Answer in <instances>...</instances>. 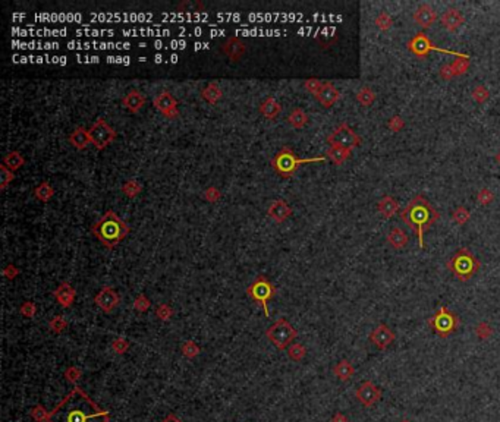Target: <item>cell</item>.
Listing matches in <instances>:
<instances>
[{
  "instance_id": "obj_50",
  "label": "cell",
  "mask_w": 500,
  "mask_h": 422,
  "mask_svg": "<svg viewBox=\"0 0 500 422\" xmlns=\"http://www.w3.org/2000/svg\"><path fill=\"white\" fill-rule=\"evenodd\" d=\"M112 349L113 352H116L117 355H123L128 349H129V342L123 337H117L112 342Z\"/></svg>"
},
{
  "instance_id": "obj_30",
  "label": "cell",
  "mask_w": 500,
  "mask_h": 422,
  "mask_svg": "<svg viewBox=\"0 0 500 422\" xmlns=\"http://www.w3.org/2000/svg\"><path fill=\"white\" fill-rule=\"evenodd\" d=\"M2 164H5L9 170L15 172V170H18V169H21L25 164V158L22 157V154L20 151H11V153H8L3 157V163Z\"/></svg>"
},
{
  "instance_id": "obj_53",
  "label": "cell",
  "mask_w": 500,
  "mask_h": 422,
  "mask_svg": "<svg viewBox=\"0 0 500 422\" xmlns=\"http://www.w3.org/2000/svg\"><path fill=\"white\" fill-rule=\"evenodd\" d=\"M65 375H66V378H68L71 383H77L78 380L81 378V375H82V371H81L78 366H71V368L66 369Z\"/></svg>"
},
{
  "instance_id": "obj_40",
  "label": "cell",
  "mask_w": 500,
  "mask_h": 422,
  "mask_svg": "<svg viewBox=\"0 0 500 422\" xmlns=\"http://www.w3.org/2000/svg\"><path fill=\"white\" fill-rule=\"evenodd\" d=\"M488 97H490V91H488V88L484 87V85H477V87L472 90V98H474V101H477L478 104H484V103L488 100Z\"/></svg>"
},
{
  "instance_id": "obj_9",
  "label": "cell",
  "mask_w": 500,
  "mask_h": 422,
  "mask_svg": "<svg viewBox=\"0 0 500 422\" xmlns=\"http://www.w3.org/2000/svg\"><path fill=\"white\" fill-rule=\"evenodd\" d=\"M247 293L252 301H255L257 304H260L263 307V311L266 314V317H270L269 308H267V302L276 295V288L271 285L267 277L264 276H258L255 279V282L251 285L250 288L247 289Z\"/></svg>"
},
{
  "instance_id": "obj_45",
  "label": "cell",
  "mask_w": 500,
  "mask_h": 422,
  "mask_svg": "<svg viewBox=\"0 0 500 422\" xmlns=\"http://www.w3.org/2000/svg\"><path fill=\"white\" fill-rule=\"evenodd\" d=\"M49 416H50V412H47L41 404H37L31 410V418L36 422H47L49 421Z\"/></svg>"
},
{
  "instance_id": "obj_8",
  "label": "cell",
  "mask_w": 500,
  "mask_h": 422,
  "mask_svg": "<svg viewBox=\"0 0 500 422\" xmlns=\"http://www.w3.org/2000/svg\"><path fill=\"white\" fill-rule=\"evenodd\" d=\"M266 336L273 345L276 346L279 350L286 349L298 336V331L289 324L288 320L279 318L273 326L267 328Z\"/></svg>"
},
{
  "instance_id": "obj_46",
  "label": "cell",
  "mask_w": 500,
  "mask_h": 422,
  "mask_svg": "<svg viewBox=\"0 0 500 422\" xmlns=\"http://www.w3.org/2000/svg\"><path fill=\"white\" fill-rule=\"evenodd\" d=\"M14 180V172L9 170L5 164H0V188L5 189Z\"/></svg>"
},
{
  "instance_id": "obj_56",
  "label": "cell",
  "mask_w": 500,
  "mask_h": 422,
  "mask_svg": "<svg viewBox=\"0 0 500 422\" xmlns=\"http://www.w3.org/2000/svg\"><path fill=\"white\" fill-rule=\"evenodd\" d=\"M161 422H182V419L181 418H178L176 415H169V416H166L164 419Z\"/></svg>"
},
{
  "instance_id": "obj_15",
  "label": "cell",
  "mask_w": 500,
  "mask_h": 422,
  "mask_svg": "<svg viewBox=\"0 0 500 422\" xmlns=\"http://www.w3.org/2000/svg\"><path fill=\"white\" fill-rule=\"evenodd\" d=\"M396 336L387 324H379L370 333V342L380 350H385L395 342Z\"/></svg>"
},
{
  "instance_id": "obj_55",
  "label": "cell",
  "mask_w": 500,
  "mask_h": 422,
  "mask_svg": "<svg viewBox=\"0 0 500 422\" xmlns=\"http://www.w3.org/2000/svg\"><path fill=\"white\" fill-rule=\"evenodd\" d=\"M330 422H348V416L344 415L342 412H338V413L333 415V418L330 419Z\"/></svg>"
},
{
  "instance_id": "obj_34",
  "label": "cell",
  "mask_w": 500,
  "mask_h": 422,
  "mask_svg": "<svg viewBox=\"0 0 500 422\" xmlns=\"http://www.w3.org/2000/svg\"><path fill=\"white\" fill-rule=\"evenodd\" d=\"M357 100L361 106L368 107L376 101V93L370 88V87H363L358 93H357Z\"/></svg>"
},
{
  "instance_id": "obj_37",
  "label": "cell",
  "mask_w": 500,
  "mask_h": 422,
  "mask_svg": "<svg viewBox=\"0 0 500 422\" xmlns=\"http://www.w3.org/2000/svg\"><path fill=\"white\" fill-rule=\"evenodd\" d=\"M288 355L292 361L299 362V361H302V359L305 358V355H307V349L301 345V343H293V345H290L288 347Z\"/></svg>"
},
{
  "instance_id": "obj_35",
  "label": "cell",
  "mask_w": 500,
  "mask_h": 422,
  "mask_svg": "<svg viewBox=\"0 0 500 422\" xmlns=\"http://www.w3.org/2000/svg\"><path fill=\"white\" fill-rule=\"evenodd\" d=\"M141 189H142L141 183H139L138 180H135V179H131V180H128V182H125V183L122 185V192H123V195L128 196V198H135V196H138L139 192H141Z\"/></svg>"
},
{
  "instance_id": "obj_21",
  "label": "cell",
  "mask_w": 500,
  "mask_h": 422,
  "mask_svg": "<svg viewBox=\"0 0 500 422\" xmlns=\"http://www.w3.org/2000/svg\"><path fill=\"white\" fill-rule=\"evenodd\" d=\"M440 20H442V25L449 33H453V31L459 30L462 25L465 24V18H463V15L461 14V11L455 9V8L447 9L443 14Z\"/></svg>"
},
{
  "instance_id": "obj_10",
  "label": "cell",
  "mask_w": 500,
  "mask_h": 422,
  "mask_svg": "<svg viewBox=\"0 0 500 422\" xmlns=\"http://www.w3.org/2000/svg\"><path fill=\"white\" fill-rule=\"evenodd\" d=\"M327 142L330 144V147H342L352 151L361 144V138L358 134H355V131L348 123L344 122L327 136Z\"/></svg>"
},
{
  "instance_id": "obj_51",
  "label": "cell",
  "mask_w": 500,
  "mask_h": 422,
  "mask_svg": "<svg viewBox=\"0 0 500 422\" xmlns=\"http://www.w3.org/2000/svg\"><path fill=\"white\" fill-rule=\"evenodd\" d=\"M20 312L21 315H24L25 318H33V317L36 315V312H37V307H36L34 302L27 301V302H24V304L21 305Z\"/></svg>"
},
{
  "instance_id": "obj_11",
  "label": "cell",
  "mask_w": 500,
  "mask_h": 422,
  "mask_svg": "<svg viewBox=\"0 0 500 422\" xmlns=\"http://www.w3.org/2000/svg\"><path fill=\"white\" fill-rule=\"evenodd\" d=\"M88 134L91 138V144L97 150H104L115 141L116 138V131L103 117L97 119L94 125L88 129Z\"/></svg>"
},
{
  "instance_id": "obj_39",
  "label": "cell",
  "mask_w": 500,
  "mask_h": 422,
  "mask_svg": "<svg viewBox=\"0 0 500 422\" xmlns=\"http://www.w3.org/2000/svg\"><path fill=\"white\" fill-rule=\"evenodd\" d=\"M374 24H376V27H377L379 30L387 31V30H390V27L393 25V20L390 18V15H389L387 12H382V14L377 15V18L374 21Z\"/></svg>"
},
{
  "instance_id": "obj_22",
  "label": "cell",
  "mask_w": 500,
  "mask_h": 422,
  "mask_svg": "<svg viewBox=\"0 0 500 422\" xmlns=\"http://www.w3.org/2000/svg\"><path fill=\"white\" fill-rule=\"evenodd\" d=\"M55 295V299L59 302V305L62 308H69L74 301H75V296H77V292L75 289L72 288L68 282H62L59 285V288L53 292Z\"/></svg>"
},
{
  "instance_id": "obj_24",
  "label": "cell",
  "mask_w": 500,
  "mask_h": 422,
  "mask_svg": "<svg viewBox=\"0 0 500 422\" xmlns=\"http://www.w3.org/2000/svg\"><path fill=\"white\" fill-rule=\"evenodd\" d=\"M377 211H379V214L382 217L390 219V217H393L399 211V202L393 196L385 195V196H382V199L377 204Z\"/></svg>"
},
{
  "instance_id": "obj_4",
  "label": "cell",
  "mask_w": 500,
  "mask_h": 422,
  "mask_svg": "<svg viewBox=\"0 0 500 422\" xmlns=\"http://www.w3.org/2000/svg\"><path fill=\"white\" fill-rule=\"evenodd\" d=\"M446 267L458 280L468 282L478 273L480 261L468 248H461L447 260Z\"/></svg>"
},
{
  "instance_id": "obj_14",
  "label": "cell",
  "mask_w": 500,
  "mask_h": 422,
  "mask_svg": "<svg viewBox=\"0 0 500 422\" xmlns=\"http://www.w3.org/2000/svg\"><path fill=\"white\" fill-rule=\"evenodd\" d=\"M94 302H96L97 307L100 308L103 312L110 314V312L119 305V302H120V296H119V293H117L113 288H110V286H104V288H101V290L96 295Z\"/></svg>"
},
{
  "instance_id": "obj_23",
  "label": "cell",
  "mask_w": 500,
  "mask_h": 422,
  "mask_svg": "<svg viewBox=\"0 0 500 422\" xmlns=\"http://www.w3.org/2000/svg\"><path fill=\"white\" fill-rule=\"evenodd\" d=\"M315 98L320 101V104L323 107H331L339 98H341V91L331 84V82H324L323 84V88L320 90V93L315 96Z\"/></svg>"
},
{
  "instance_id": "obj_42",
  "label": "cell",
  "mask_w": 500,
  "mask_h": 422,
  "mask_svg": "<svg viewBox=\"0 0 500 422\" xmlns=\"http://www.w3.org/2000/svg\"><path fill=\"white\" fill-rule=\"evenodd\" d=\"M477 201L480 202L482 207H487V205H490L494 201V193L491 192V189H488V188H482L477 193Z\"/></svg>"
},
{
  "instance_id": "obj_16",
  "label": "cell",
  "mask_w": 500,
  "mask_h": 422,
  "mask_svg": "<svg viewBox=\"0 0 500 422\" xmlns=\"http://www.w3.org/2000/svg\"><path fill=\"white\" fill-rule=\"evenodd\" d=\"M222 52L231 59L232 62H239L247 53V46L239 37H229L222 46Z\"/></svg>"
},
{
  "instance_id": "obj_36",
  "label": "cell",
  "mask_w": 500,
  "mask_h": 422,
  "mask_svg": "<svg viewBox=\"0 0 500 422\" xmlns=\"http://www.w3.org/2000/svg\"><path fill=\"white\" fill-rule=\"evenodd\" d=\"M452 219L455 220L456 225L463 226V225H466V223L469 222V219H471V213H469V210H468L466 207L459 205V207H456V208L453 210V213H452Z\"/></svg>"
},
{
  "instance_id": "obj_17",
  "label": "cell",
  "mask_w": 500,
  "mask_h": 422,
  "mask_svg": "<svg viewBox=\"0 0 500 422\" xmlns=\"http://www.w3.org/2000/svg\"><path fill=\"white\" fill-rule=\"evenodd\" d=\"M469 69V56L468 58H459L453 60L452 63L444 65L440 69V77L443 79H452L455 77H461Z\"/></svg>"
},
{
  "instance_id": "obj_47",
  "label": "cell",
  "mask_w": 500,
  "mask_h": 422,
  "mask_svg": "<svg viewBox=\"0 0 500 422\" xmlns=\"http://www.w3.org/2000/svg\"><path fill=\"white\" fill-rule=\"evenodd\" d=\"M150 305H151V302L148 301V298H147L144 293L138 295V296L134 299V309L135 311H138V312H145V311H148Z\"/></svg>"
},
{
  "instance_id": "obj_26",
  "label": "cell",
  "mask_w": 500,
  "mask_h": 422,
  "mask_svg": "<svg viewBox=\"0 0 500 422\" xmlns=\"http://www.w3.org/2000/svg\"><path fill=\"white\" fill-rule=\"evenodd\" d=\"M69 142L77 148V150H85L91 144V138L87 129L84 128H77L72 134L69 135Z\"/></svg>"
},
{
  "instance_id": "obj_29",
  "label": "cell",
  "mask_w": 500,
  "mask_h": 422,
  "mask_svg": "<svg viewBox=\"0 0 500 422\" xmlns=\"http://www.w3.org/2000/svg\"><path fill=\"white\" fill-rule=\"evenodd\" d=\"M222 96H223V93H222L220 87H219L216 82L207 84V85L201 90V97H203L209 104H212V106L217 104V101L222 98Z\"/></svg>"
},
{
  "instance_id": "obj_38",
  "label": "cell",
  "mask_w": 500,
  "mask_h": 422,
  "mask_svg": "<svg viewBox=\"0 0 500 422\" xmlns=\"http://www.w3.org/2000/svg\"><path fill=\"white\" fill-rule=\"evenodd\" d=\"M475 336L478 337V339H481V340H487V339H490L491 336H493V326L490 324V323H487V321H481V323H478L477 326H475Z\"/></svg>"
},
{
  "instance_id": "obj_3",
  "label": "cell",
  "mask_w": 500,
  "mask_h": 422,
  "mask_svg": "<svg viewBox=\"0 0 500 422\" xmlns=\"http://www.w3.org/2000/svg\"><path fill=\"white\" fill-rule=\"evenodd\" d=\"M91 231L104 247L113 250L119 242L126 238L129 228L115 211L109 210L100 220H97Z\"/></svg>"
},
{
  "instance_id": "obj_31",
  "label": "cell",
  "mask_w": 500,
  "mask_h": 422,
  "mask_svg": "<svg viewBox=\"0 0 500 422\" xmlns=\"http://www.w3.org/2000/svg\"><path fill=\"white\" fill-rule=\"evenodd\" d=\"M349 157H351V151L342 147H330L327 150V158H330L331 163H335L336 166L344 164Z\"/></svg>"
},
{
  "instance_id": "obj_25",
  "label": "cell",
  "mask_w": 500,
  "mask_h": 422,
  "mask_svg": "<svg viewBox=\"0 0 500 422\" xmlns=\"http://www.w3.org/2000/svg\"><path fill=\"white\" fill-rule=\"evenodd\" d=\"M258 110H260L261 115L264 116V117H267V119H276L279 116V113L282 112V106H280V103H277V100L274 97L269 96L261 101Z\"/></svg>"
},
{
  "instance_id": "obj_6",
  "label": "cell",
  "mask_w": 500,
  "mask_h": 422,
  "mask_svg": "<svg viewBox=\"0 0 500 422\" xmlns=\"http://www.w3.org/2000/svg\"><path fill=\"white\" fill-rule=\"evenodd\" d=\"M427 324L431 327V330L437 336H440L442 339H446L458 330L459 317L455 312L449 311L444 305H442L433 317H430L427 320Z\"/></svg>"
},
{
  "instance_id": "obj_48",
  "label": "cell",
  "mask_w": 500,
  "mask_h": 422,
  "mask_svg": "<svg viewBox=\"0 0 500 422\" xmlns=\"http://www.w3.org/2000/svg\"><path fill=\"white\" fill-rule=\"evenodd\" d=\"M155 315H157L158 320H161V321H168V320H171V317L174 315V309L169 307L168 304H160V305L157 307V309H155Z\"/></svg>"
},
{
  "instance_id": "obj_27",
  "label": "cell",
  "mask_w": 500,
  "mask_h": 422,
  "mask_svg": "<svg viewBox=\"0 0 500 422\" xmlns=\"http://www.w3.org/2000/svg\"><path fill=\"white\" fill-rule=\"evenodd\" d=\"M387 242H389V245L392 248L402 250V248H405L408 245L409 238H408V235L401 228H393L392 231L389 232V235H387Z\"/></svg>"
},
{
  "instance_id": "obj_7",
  "label": "cell",
  "mask_w": 500,
  "mask_h": 422,
  "mask_svg": "<svg viewBox=\"0 0 500 422\" xmlns=\"http://www.w3.org/2000/svg\"><path fill=\"white\" fill-rule=\"evenodd\" d=\"M408 50L415 55L417 58H425L428 56L431 52H440V53H444V55H452V56H456V58H468V55L465 53H461V52H455V50H447V49H442V47H437L436 44H433V41L428 39L424 33H417L412 39L408 41L406 44Z\"/></svg>"
},
{
  "instance_id": "obj_5",
  "label": "cell",
  "mask_w": 500,
  "mask_h": 422,
  "mask_svg": "<svg viewBox=\"0 0 500 422\" xmlns=\"http://www.w3.org/2000/svg\"><path fill=\"white\" fill-rule=\"evenodd\" d=\"M324 160H326L324 155L312 157V158H299V157H296V154L293 153L289 147H283L279 153L273 157L271 166H273V169L276 170L277 174H280L285 179H289L299 169V166L307 164V163L324 161Z\"/></svg>"
},
{
  "instance_id": "obj_1",
  "label": "cell",
  "mask_w": 500,
  "mask_h": 422,
  "mask_svg": "<svg viewBox=\"0 0 500 422\" xmlns=\"http://www.w3.org/2000/svg\"><path fill=\"white\" fill-rule=\"evenodd\" d=\"M110 415L93 402L81 387L75 385L68 396L50 412L47 422H109Z\"/></svg>"
},
{
  "instance_id": "obj_18",
  "label": "cell",
  "mask_w": 500,
  "mask_h": 422,
  "mask_svg": "<svg viewBox=\"0 0 500 422\" xmlns=\"http://www.w3.org/2000/svg\"><path fill=\"white\" fill-rule=\"evenodd\" d=\"M267 214L276 223H283L292 216V208L289 207L288 202L285 199H274L270 204Z\"/></svg>"
},
{
  "instance_id": "obj_33",
  "label": "cell",
  "mask_w": 500,
  "mask_h": 422,
  "mask_svg": "<svg viewBox=\"0 0 500 422\" xmlns=\"http://www.w3.org/2000/svg\"><path fill=\"white\" fill-rule=\"evenodd\" d=\"M34 195H36V198L40 199V201L47 202L55 195V189H53V186L49 182H41L39 186L34 189Z\"/></svg>"
},
{
  "instance_id": "obj_54",
  "label": "cell",
  "mask_w": 500,
  "mask_h": 422,
  "mask_svg": "<svg viewBox=\"0 0 500 422\" xmlns=\"http://www.w3.org/2000/svg\"><path fill=\"white\" fill-rule=\"evenodd\" d=\"M18 274H20V270L17 269V266H14V264L6 266L5 270H3V276H5L6 279H9V280H14Z\"/></svg>"
},
{
  "instance_id": "obj_44",
  "label": "cell",
  "mask_w": 500,
  "mask_h": 422,
  "mask_svg": "<svg viewBox=\"0 0 500 422\" xmlns=\"http://www.w3.org/2000/svg\"><path fill=\"white\" fill-rule=\"evenodd\" d=\"M66 326H68V321H66L62 315H56V317H53V318L49 321L50 330H52L53 333H56V334L62 333V331L66 328Z\"/></svg>"
},
{
  "instance_id": "obj_57",
  "label": "cell",
  "mask_w": 500,
  "mask_h": 422,
  "mask_svg": "<svg viewBox=\"0 0 500 422\" xmlns=\"http://www.w3.org/2000/svg\"><path fill=\"white\" fill-rule=\"evenodd\" d=\"M496 161H497V163L500 164V150H499V153L496 154Z\"/></svg>"
},
{
  "instance_id": "obj_28",
  "label": "cell",
  "mask_w": 500,
  "mask_h": 422,
  "mask_svg": "<svg viewBox=\"0 0 500 422\" xmlns=\"http://www.w3.org/2000/svg\"><path fill=\"white\" fill-rule=\"evenodd\" d=\"M333 374H335L341 381L347 383V381H349V380L354 377V374H355V368H354V365L351 364L348 359H342V361H339L338 364L335 365V368H333Z\"/></svg>"
},
{
  "instance_id": "obj_19",
  "label": "cell",
  "mask_w": 500,
  "mask_h": 422,
  "mask_svg": "<svg viewBox=\"0 0 500 422\" xmlns=\"http://www.w3.org/2000/svg\"><path fill=\"white\" fill-rule=\"evenodd\" d=\"M437 20V14L436 11L430 6V5H421L420 8H417V11L414 12V21L417 25H420L421 28H430Z\"/></svg>"
},
{
  "instance_id": "obj_52",
  "label": "cell",
  "mask_w": 500,
  "mask_h": 422,
  "mask_svg": "<svg viewBox=\"0 0 500 422\" xmlns=\"http://www.w3.org/2000/svg\"><path fill=\"white\" fill-rule=\"evenodd\" d=\"M203 196H204V199L209 201V202H217V201L220 199V196H222V192L219 191L216 186H210V188H207V189L204 191Z\"/></svg>"
},
{
  "instance_id": "obj_2",
  "label": "cell",
  "mask_w": 500,
  "mask_h": 422,
  "mask_svg": "<svg viewBox=\"0 0 500 422\" xmlns=\"http://www.w3.org/2000/svg\"><path fill=\"white\" fill-rule=\"evenodd\" d=\"M401 219L405 225L417 235L418 245L423 250L424 233L439 220V213L423 195H417L411 199V202L404 210L401 211Z\"/></svg>"
},
{
  "instance_id": "obj_43",
  "label": "cell",
  "mask_w": 500,
  "mask_h": 422,
  "mask_svg": "<svg viewBox=\"0 0 500 422\" xmlns=\"http://www.w3.org/2000/svg\"><path fill=\"white\" fill-rule=\"evenodd\" d=\"M323 84H324V82H321V81L317 79V78H309V79H307V81L304 82V87H305V90H307L308 93H311L312 96L315 97L318 93H320V90L323 88Z\"/></svg>"
},
{
  "instance_id": "obj_58",
  "label": "cell",
  "mask_w": 500,
  "mask_h": 422,
  "mask_svg": "<svg viewBox=\"0 0 500 422\" xmlns=\"http://www.w3.org/2000/svg\"><path fill=\"white\" fill-rule=\"evenodd\" d=\"M401 422H411V421H409V419H402Z\"/></svg>"
},
{
  "instance_id": "obj_41",
  "label": "cell",
  "mask_w": 500,
  "mask_h": 422,
  "mask_svg": "<svg viewBox=\"0 0 500 422\" xmlns=\"http://www.w3.org/2000/svg\"><path fill=\"white\" fill-rule=\"evenodd\" d=\"M200 352H201L200 346L197 345L195 342H193V340H188V342H185L182 345V353H184V356H187L190 359H193L197 355H200Z\"/></svg>"
},
{
  "instance_id": "obj_49",
  "label": "cell",
  "mask_w": 500,
  "mask_h": 422,
  "mask_svg": "<svg viewBox=\"0 0 500 422\" xmlns=\"http://www.w3.org/2000/svg\"><path fill=\"white\" fill-rule=\"evenodd\" d=\"M387 128L392 131V132H401L402 129L405 128V122H404V119L401 117V116H393V117H390L389 119V122H387Z\"/></svg>"
},
{
  "instance_id": "obj_13",
  "label": "cell",
  "mask_w": 500,
  "mask_h": 422,
  "mask_svg": "<svg viewBox=\"0 0 500 422\" xmlns=\"http://www.w3.org/2000/svg\"><path fill=\"white\" fill-rule=\"evenodd\" d=\"M154 107L168 119H176L179 117V109L178 101L169 91H161L160 94L154 97Z\"/></svg>"
},
{
  "instance_id": "obj_12",
  "label": "cell",
  "mask_w": 500,
  "mask_h": 422,
  "mask_svg": "<svg viewBox=\"0 0 500 422\" xmlns=\"http://www.w3.org/2000/svg\"><path fill=\"white\" fill-rule=\"evenodd\" d=\"M355 397L358 399V402L361 403L363 406H366V407L374 406L376 403L382 399V388L377 387L373 381L367 380V381H363V383L360 384V387L357 388Z\"/></svg>"
},
{
  "instance_id": "obj_32",
  "label": "cell",
  "mask_w": 500,
  "mask_h": 422,
  "mask_svg": "<svg viewBox=\"0 0 500 422\" xmlns=\"http://www.w3.org/2000/svg\"><path fill=\"white\" fill-rule=\"evenodd\" d=\"M288 122L290 126H293V128H296V129L304 128V126L308 123V115L302 110V109L296 107V109H293V110L289 113Z\"/></svg>"
},
{
  "instance_id": "obj_20",
  "label": "cell",
  "mask_w": 500,
  "mask_h": 422,
  "mask_svg": "<svg viewBox=\"0 0 500 422\" xmlns=\"http://www.w3.org/2000/svg\"><path fill=\"white\" fill-rule=\"evenodd\" d=\"M145 101H147L145 96H144L139 90H136V88L129 90L128 94L122 98V104H123L125 109L129 110L131 113H138V112L145 106Z\"/></svg>"
}]
</instances>
